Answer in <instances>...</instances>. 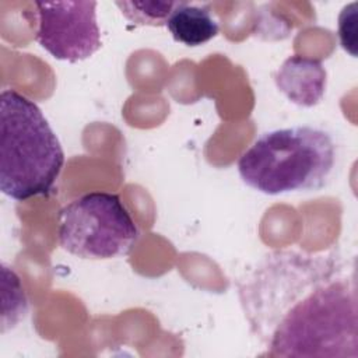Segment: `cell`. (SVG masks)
Instances as JSON below:
<instances>
[{
  "mask_svg": "<svg viewBox=\"0 0 358 358\" xmlns=\"http://www.w3.org/2000/svg\"><path fill=\"white\" fill-rule=\"evenodd\" d=\"M236 289L263 355L358 357L354 259L336 250H274L238 277Z\"/></svg>",
  "mask_w": 358,
  "mask_h": 358,
  "instance_id": "obj_1",
  "label": "cell"
},
{
  "mask_svg": "<svg viewBox=\"0 0 358 358\" xmlns=\"http://www.w3.org/2000/svg\"><path fill=\"white\" fill-rule=\"evenodd\" d=\"M64 152L41 108L17 92L0 95V190L25 201L48 196L64 165Z\"/></svg>",
  "mask_w": 358,
  "mask_h": 358,
  "instance_id": "obj_2",
  "label": "cell"
},
{
  "mask_svg": "<svg viewBox=\"0 0 358 358\" xmlns=\"http://www.w3.org/2000/svg\"><path fill=\"white\" fill-rule=\"evenodd\" d=\"M336 164V144L323 129L292 126L260 134L241 155L238 172L252 189L264 194L317 190Z\"/></svg>",
  "mask_w": 358,
  "mask_h": 358,
  "instance_id": "obj_3",
  "label": "cell"
},
{
  "mask_svg": "<svg viewBox=\"0 0 358 358\" xmlns=\"http://www.w3.org/2000/svg\"><path fill=\"white\" fill-rule=\"evenodd\" d=\"M57 220L60 248L80 259L106 260L126 256L140 235L116 193H85L66 204Z\"/></svg>",
  "mask_w": 358,
  "mask_h": 358,
  "instance_id": "obj_4",
  "label": "cell"
},
{
  "mask_svg": "<svg viewBox=\"0 0 358 358\" xmlns=\"http://www.w3.org/2000/svg\"><path fill=\"white\" fill-rule=\"evenodd\" d=\"M36 42L55 59L76 63L101 48L96 1H35Z\"/></svg>",
  "mask_w": 358,
  "mask_h": 358,
  "instance_id": "obj_5",
  "label": "cell"
},
{
  "mask_svg": "<svg viewBox=\"0 0 358 358\" xmlns=\"http://www.w3.org/2000/svg\"><path fill=\"white\" fill-rule=\"evenodd\" d=\"M274 81L292 103L309 108L323 99L327 74L320 60L294 55L280 66Z\"/></svg>",
  "mask_w": 358,
  "mask_h": 358,
  "instance_id": "obj_6",
  "label": "cell"
},
{
  "mask_svg": "<svg viewBox=\"0 0 358 358\" xmlns=\"http://www.w3.org/2000/svg\"><path fill=\"white\" fill-rule=\"evenodd\" d=\"M165 27L176 42L190 48L207 43L220 32L218 22L207 6H196L187 1L178 3Z\"/></svg>",
  "mask_w": 358,
  "mask_h": 358,
  "instance_id": "obj_7",
  "label": "cell"
},
{
  "mask_svg": "<svg viewBox=\"0 0 358 358\" xmlns=\"http://www.w3.org/2000/svg\"><path fill=\"white\" fill-rule=\"evenodd\" d=\"M179 1H116L122 14L134 25H165Z\"/></svg>",
  "mask_w": 358,
  "mask_h": 358,
  "instance_id": "obj_8",
  "label": "cell"
}]
</instances>
